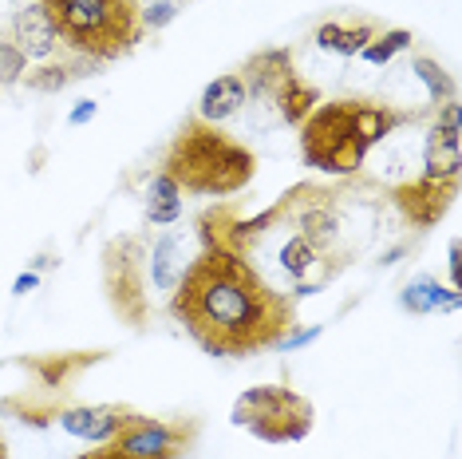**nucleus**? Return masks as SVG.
Returning <instances> with one entry per match:
<instances>
[{
    "label": "nucleus",
    "mask_w": 462,
    "mask_h": 459,
    "mask_svg": "<svg viewBox=\"0 0 462 459\" xmlns=\"http://www.w3.org/2000/svg\"><path fill=\"white\" fill-rule=\"evenodd\" d=\"M198 420H159V416L131 412L127 424L107 444H96L76 459H182L198 440Z\"/></svg>",
    "instance_id": "nucleus-7"
},
{
    "label": "nucleus",
    "mask_w": 462,
    "mask_h": 459,
    "mask_svg": "<svg viewBox=\"0 0 462 459\" xmlns=\"http://www.w3.org/2000/svg\"><path fill=\"white\" fill-rule=\"evenodd\" d=\"M375 33L380 28L372 24V20H356V24H344V20H324V24L312 33V40H317V48L324 52H336V56H360V52L372 44Z\"/></svg>",
    "instance_id": "nucleus-16"
},
{
    "label": "nucleus",
    "mask_w": 462,
    "mask_h": 459,
    "mask_svg": "<svg viewBox=\"0 0 462 459\" xmlns=\"http://www.w3.org/2000/svg\"><path fill=\"white\" fill-rule=\"evenodd\" d=\"M146 222H151V226H174V222H182V198H178V202L146 206Z\"/></svg>",
    "instance_id": "nucleus-26"
},
{
    "label": "nucleus",
    "mask_w": 462,
    "mask_h": 459,
    "mask_svg": "<svg viewBox=\"0 0 462 459\" xmlns=\"http://www.w3.org/2000/svg\"><path fill=\"white\" fill-rule=\"evenodd\" d=\"M458 171H462V135H447V131L430 127L427 147H423V179L458 183Z\"/></svg>",
    "instance_id": "nucleus-15"
},
{
    "label": "nucleus",
    "mask_w": 462,
    "mask_h": 459,
    "mask_svg": "<svg viewBox=\"0 0 462 459\" xmlns=\"http://www.w3.org/2000/svg\"><path fill=\"white\" fill-rule=\"evenodd\" d=\"M107 352H48V357H20L16 364L20 369H28L36 377V389L56 396V400H64V392H71V384L83 369H91V364H99Z\"/></svg>",
    "instance_id": "nucleus-11"
},
{
    "label": "nucleus",
    "mask_w": 462,
    "mask_h": 459,
    "mask_svg": "<svg viewBox=\"0 0 462 459\" xmlns=\"http://www.w3.org/2000/svg\"><path fill=\"white\" fill-rule=\"evenodd\" d=\"M24 71H28V56H24V52H20L13 40H8V33H5V36H0V91L24 80Z\"/></svg>",
    "instance_id": "nucleus-22"
},
{
    "label": "nucleus",
    "mask_w": 462,
    "mask_h": 459,
    "mask_svg": "<svg viewBox=\"0 0 462 459\" xmlns=\"http://www.w3.org/2000/svg\"><path fill=\"white\" fill-rule=\"evenodd\" d=\"M182 198V186H178L171 174L159 171L151 174V183H146V206H159V202H178Z\"/></svg>",
    "instance_id": "nucleus-24"
},
{
    "label": "nucleus",
    "mask_w": 462,
    "mask_h": 459,
    "mask_svg": "<svg viewBox=\"0 0 462 459\" xmlns=\"http://www.w3.org/2000/svg\"><path fill=\"white\" fill-rule=\"evenodd\" d=\"M36 286H40V274H36V269H28V274H20V277L13 281V297H24V294H32Z\"/></svg>",
    "instance_id": "nucleus-29"
},
{
    "label": "nucleus",
    "mask_w": 462,
    "mask_h": 459,
    "mask_svg": "<svg viewBox=\"0 0 462 459\" xmlns=\"http://www.w3.org/2000/svg\"><path fill=\"white\" fill-rule=\"evenodd\" d=\"M99 68L96 60H88V56H71V52H64L60 60H44L40 68H28L24 71V88H32L40 91V96H56V91H64L68 83H76L83 76H99Z\"/></svg>",
    "instance_id": "nucleus-13"
},
{
    "label": "nucleus",
    "mask_w": 462,
    "mask_h": 459,
    "mask_svg": "<svg viewBox=\"0 0 462 459\" xmlns=\"http://www.w3.org/2000/svg\"><path fill=\"white\" fill-rule=\"evenodd\" d=\"M356 99H332V103H317L312 115L300 123V159L304 166L332 179H352L367 159V147L360 143L356 131V115H352Z\"/></svg>",
    "instance_id": "nucleus-4"
},
{
    "label": "nucleus",
    "mask_w": 462,
    "mask_h": 459,
    "mask_svg": "<svg viewBox=\"0 0 462 459\" xmlns=\"http://www.w3.org/2000/svg\"><path fill=\"white\" fill-rule=\"evenodd\" d=\"M182 269H186V262H182V238H178V234L154 238V246L146 249V277H151V286L159 289V294H174Z\"/></svg>",
    "instance_id": "nucleus-17"
},
{
    "label": "nucleus",
    "mask_w": 462,
    "mask_h": 459,
    "mask_svg": "<svg viewBox=\"0 0 462 459\" xmlns=\"http://www.w3.org/2000/svg\"><path fill=\"white\" fill-rule=\"evenodd\" d=\"M447 269H450V289H462V262H458V242L447 246Z\"/></svg>",
    "instance_id": "nucleus-28"
},
{
    "label": "nucleus",
    "mask_w": 462,
    "mask_h": 459,
    "mask_svg": "<svg viewBox=\"0 0 462 459\" xmlns=\"http://www.w3.org/2000/svg\"><path fill=\"white\" fill-rule=\"evenodd\" d=\"M171 317L209 357H254L297 325V305L249 266V254L202 246L171 294Z\"/></svg>",
    "instance_id": "nucleus-1"
},
{
    "label": "nucleus",
    "mask_w": 462,
    "mask_h": 459,
    "mask_svg": "<svg viewBox=\"0 0 462 459\" xmlns=\"http://www.w3.org/2000/svg\"><path fill=\"white\" fill-rule=\"evenodd\" d=\"M320 337H324V325H300V329L292 325L285 337L273 344V349H277V352H297V349H309V344H317Z\"/></svg>",
    "instance_id": "nucleus-25"
},
{
    "label": "nucleus",
    "mask_w": 462,
    "mask_h": 459,
    "mask_svg": "<svg viewBox=\"0 0 462 459\" xmlns=\"http://www.w3.org/2000/svg\"><path fill=\"white\" fill-rule=\"evenodd\" d=\"M458 194V183H430V179H407L403 186H395L392 198L399 206V214L407 218V226L415 230H430L435 222H443V214L450 211Z\"/></svg>",
    "instance_id": "nucleus-8"
},
{
    "label": "nucleus",
    "mask_w": 462,
    "mask_h": 459,
    "mask_svg": "<svg viewBox=\"0 0 462 459\" xmlns=\"http://www.w3.org/2000/svg\"><path fill=\"white\" fill-rule=\"evenodd\" d=\"M162 171L186 194L229 198L241 194L257 174V159L245 143L229 139L222 127L202 119H186L162 155Z\"/></svg>",
    "instance_id": "nucleus-2"
},
{
    "label": "nucleus",
    "mask_w": 462,
    "mask_h": 459,
    "mask_svg": "<svg viewBox=\"0 0 462 459\" xmlns=\"http://www.w3.org/2000/svg\"><path fill=\"white\" fill-rule=\"evenodd\" d=\"M229 424L245 427L261 444H300L317 424V408L309 396L292 392L289 384H257L234 400Z\"/></svg>",
    "instance_id": "nucleus-5"
},
{
    "label": "nucleus",
    "mask_w": 462,
    "mask_h": 459,
    "mask_svg": "<svg viewBox=\"0 0 462 459\" xmlns=\"http://www.w3.org/2000/svg\"><path fill=\"white\" fill-rule=\"evenodd\" d=\"M178 13H182V0H146V5H139L146 33H162V28H171Z\"/></svg>",
    "instance_id": "nucleus-23"
},
{
    "label": "nucleus",
    "mask_w": 462,
    "mask_h": 459,
    "mask_svg": "<svg viewBox=\"0 0 462 459\" xmlns=\"http://www.w3.org/2000/svg\"><path fill=\"white\" fill-rule=\"evenodd\" d=\"M462 305V289H450L443 286L439 277L430 274H419L403 286L399 294V309L411 313V317H427V313H455Z\"/></svg>",
    "instance_id": "nucleus-14"
},
{
    "label": "nucleus",
    "mask_w": 462,
    "mask_h": 459,
    "mask_svg": "<svg viewBox=\"0 0 462 459\" xmlns=\"http://www.w3.org/2000/svg\"><path fill=\"white\" fill-rule=\"evenodd\" d=\"M320 286L324 281H297V286H292V297H312V294H320Z\"/></svg>",
    "instance_id": "nucleus-30"
},
{
    "label": "nucleus",
    "mask_w": 462,
    "mask_h": 459,
    "mask_svg": "<svg viewBox=\"0 0 462 459\" xmlns=\"http://www.w3.org/2000/svg\"><path fill=\"white\" fill-rule=\"evenodd\" d=\"M245 99H249V91H245V80H241L237 71H229V76H217V80H209L206 88H202V96H198L194 119L222 127L226 119H234V115L245 108Z\"/></svg>",
    "instance_id": "nucleus-12"
},
{
    "label": "nucleus",
    "mask_w": 462,
    "mask_h": 459,
    "mask_svg": "<svg viewBox=\"0 0 462 459\" xmlns=\"http://www.w3.org/2000/svg\"><path fill=\"white\" fill-rule=\"evenodd\" d=\"M40 5L56 24L64 52L88 56L96 64L123 60L146 36L139 0H40Z\"/></svg>",
    "instance_id": "nucleus-3"
},
{
    "label": "nucleus",
    "mask_w": 462,
    "mask_h": 459,
    "mask_svg": "<svg viewBox=\"0 0 462 459\" xmlns=\"http://www.w3.org/2000/svg\"><path fill=\"white\" fill-rule=\"evenodd\" d=\"M0 416H5V408H0ZM0 459H8V444H5V436H0Z\"/></svg>",
    "instance_id": "nucleus-31"
},
{
    "label": "nucleus",
    "mask_w": 462,
    "mask_h": 459,
    "mask_svg": "<svg viewBox=\"0 0 462 459\" xmlns=\"http://www.w3.org/2000/svg\"><path fill=\"white\" fill-rule=\"evenodd\" d=\"M8 40L24 52L28 60H51V56H64V44H60L56 36V24H51V16L44 13V5H20L13 20H8Z\"/></svg>",
    "instance_id": "nucleus-10"
},
{
    "label": "nucleus",
    "mask_w": 462,
    "mask_h": 459,
    "mask_svg": "<svg viewBox=\"0 0 462 459\" xmlns=\"http://www.w3.org/2000/svg\"><path fill=\"white\" fill-rule=\"evenodd\" d=\"M146 238L123 234L103 246V294H107L115 317L131 329L151 325V277H146Z\"/></svg>",
    "instance_id": "nucleus-6"
},
{
    "label": "nucleus",
    "mask_w": 462,
    "mask_h": 459,
    "mask_svg": "<svg viewBox=\"0 0 462 459\" xmlns=\"http://www.w3.org/2000/svg\"><path fill=\"white\" fill-rule=\"evenodd\" d=\"M411 44H415V36L407 33V28H383V33H375V40L360 52V56L367 64H392L399 52H407Z\"/></svg>",
    "instance_id": "nucleus-21"
},
{
    "label": "nucleus",
    "mask_w": 462,
    "mask_h": 459,
    "mask_svg": "<svg viewBox=\"0 0 462 459\" xmlns=\"http://www.w3.org/2000/svg\"><path fill=\"white\" fill-rule=\"evenodd\" d=\"M317 103H320V91L312 88V83L297 80V83H292V88L285 91V96H281L277 103H273V108L281 111V119H285L289 127H300V123L312 115V108H317Z\"/></svg>",
    "instance_id": "nucleus-19"
},
{
    "label": "nucleus",
    "mask_w": 462,
    "mask_h": 459,
    "mask_svg": "<svg viewBox=\"0 0 462 459\" xmlns=\"http://www.w3.org/2000/svg\"><path fill=\"white\" fill-rule=\"evenodd\" d=\"M411 68H415V76L423 80V88H427V96H430V103H447V99H458V83H455V76L443 68V64H435L430 56H415L411 60Z\"/></svg>",
    "instance_id": "nucleus-18"
},
{
    "label": "nucleus",
    "mask_w": 462,
    "mask_h": 459,
    "mask_svg": "<svg viewBox=\"0 0 462 459\" xmlns=\"http://www.w3.org/2000/svg\"><path fill=\"white\" fill-rule=\"evenodd\" d=\"M245 80V91L254 99H265V103H277L285 91L297 83V64H292V52L289 48H265V52H254L245 60V68L237 71Z\"/></svg>",
    "instance_id": "nucleus-9"
},
{
    "label": "nucleus",
    "mask_w": 462,
    "mask_h": 459,
    "mask_svg": "<svg viewBox=\"0 0 462 459\" xmlns=\"http://www.w3.org/2000/svg\"><path fill=\"white\" fill-rule=\"evenodd\" d=\"M277 262H281V269H285L292 281H304V277H309V269L320 262V254H317V249H312L309 242H304L300 234H292V238H285V242H281Z\"/></svg>",
    "instance_id": "nucleus-20"
},
{
    "label": "nucleus",
    "mask_w": 462,
    "mask_h": 459,
    "mask_svg": "<svg viewBox=\"0 0 462 459\" xmlns=\"http://www.w3.org/2000/svg\"><path fill=\"white\" fill-rule=\"evenodd\" d=\"M96 115H99V103H96V99H79L76 108L68 111V127H88Z\"/></svg>",
    "instance_id": "nucleus-27"
}]
</instances>
